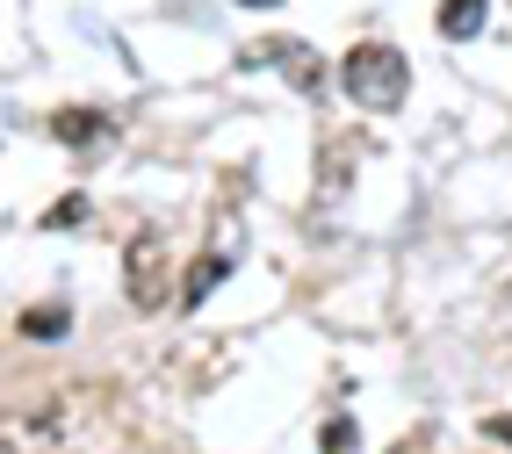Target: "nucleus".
<instances>
[{
    "label": "nucleus",
    "instance_id": "obj_2",
    "mask_svg": "<svg viewBox=\"0 0 512 454\" xmlns=\"http://www.w3.org/2000/svg\"><path fill=\"white\" fill-rule=\"evenodd\" d=\"M166 282H174V267H166V231H138V246L123 260V289L138 310H159L166 303Z\"/></svg>",
    "mask_w": 512,
    "mask_h": 454
},
{
    "label": "nucleus",
    "instance_id": "obj_3",
    "mask_svg": "<svg viewBox=\"0 0 512 454\" xmlns=\"http://www.w3.org/2000/svg\"><path fill=\"white\" fill-rule=\"evenodd\" d=\"M484 22H491V0H440V37L448 44H469Z\"/></svg>",
    "mask_w": 512,
    "mask_h": 454
},
{
    "label": "nucleus",
    "instance_id": "obj_7",
    "mask_svg": "<svg viewBox=\"0 0 512 454\" xmlns=\"http://www.w3.org/2000/svg\"><path fill=\"white\" fill-rule=\"evenodd\" d=\"M80 217H87V195H73V202H58V209H51V231H73Z\"/></svg>",
    "mask_w": 512,
    "mask_h": 454
},
{
    "label": "nucleus",
    "instance_id": "obj_8",
    "mask_svg": "<svg viewBox=\"0 0 512 454\" xmlns=\"http://www.w3.org/2000/svg\"><path fill=\"white\" fill-rule=\"evenodd\" d=\"M484 433H491V440H505V447H512V418H484Z\"/></svg>",
    "mask_w": 512,
    "mask_h": 454
},
{
    "label": "nucleus",
    "instance_id": "obj_4",
    "mask_svg": "<svg viewBox=\"0 0 512 454\" xmlns=\"http://www.w3.org/2000/svg\"><path fill=\"white\" fill-rule=\"evenodd\" d=\"M217 282H224V253H210V260H195V267L181 274V303L195 310V303H202V296H210Z\"/></svg>",
    "mask_w": 512,
    "mask_h": 454
},
{
    "label": "nucleus",
    "instance_id": "obj_6",
    "mask_svg": "<svg viewBox=\"0 0 512 454\" xmlns=\"http://www.w3.org/2000/svg\"><path fill=\"white\" fill-rule=\"evenodd\" d=\"M65 325H73L65 310H29V318H22V332H29V339H58Z\"/></svg>",
    "mask_w": 512,
    "mask_h": 454
},
{
    "label": "nucleus",
    "instance_id": "obj_9",
    "mask_svg": "<svg viewBox=\"0 0 512 454\" xmlns=\"http://www.w3.org/2000/svg\"><path fill=\"white\" fill-rule=\"evenodd\" d=\"M238 8H275V0H238Z\"/></svg>",
    "mask_w": 512,
    "mask_h": 454
},
{
    "label": "nucleus",
    "instance_id": "obj_5",
    "mask_svg": "<svg viewBox=\"0 0 512 454\" xmlns=\"http://www.w3.org/2000/svg\"><path fill=\"white\" fill-rule=\"evenodd\" d=\"M51 130L65 137V145H94V137H101V116H87V109H73V116H58Z\"/></svg>",
    "mask_w": 512,
    "mask_h": 454
},
{
    "label": "nucleus",
    "instance_id": "obj_1",
    "mask_svg": "<svg viewBox=\"0 0 512 454\" xmlns=\"http://www.w3.org/2000/svg\"><path fill=\"white\" fill-rule=\"evenodd\" d=\"M339 87H347L354 109H368V116H397L404 94H412V65H404L397 44H354L347 65H339Z\"/></svg>",
    "mask_w": 512,
    "mask_h": 454
}]
</instances>
